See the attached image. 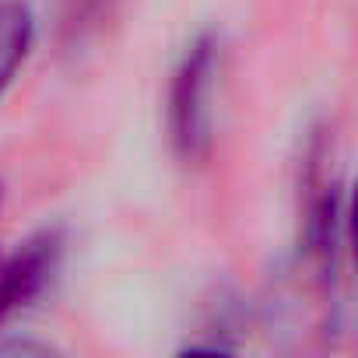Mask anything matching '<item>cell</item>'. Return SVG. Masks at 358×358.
Masks as SVG:
<instances>
[{
    "mask_svg": "<svg viewBox=\"0 0 358 358\" xmlns=\"http://www.w3.org/2000/svg\"><path fill=\"white\" fill-rule=\"evenodd\" d=\"M222 43L201 36L179 60L169 88V141L183 162H204L215 141V85Z\"/></svg>",
    "mask_w": 358,
    "mask_h": 358,
    "instance_id": "6da1fadb",
    "label": "cell"
},
{
    "mask_svg": "<svg viewBox=\"0 0 358 358\" xmlns=\"http://www.w3.org/2000/svg\"><path fill=\"white\" fill-rule=\"evenodd\" d=\"M64 260V236L57 229H43L15 246V253L0 264V330L25 316L43 292L53 285Z\"/></svg>",
    "mask_w": 358,
    "mask_h": 358,
    "instance_id": "7a4b0ae2",
    "label": "cell"
},
{
    "mask_svg": "<svg viewBox=\"0 0 358 358\" xmlns=\"http://www.w3.org/2000/svg\"><path fill=\"white\" fill-rule=\"evenodd\" d=\"M0 204H4V187H0Z\"/></svg>",
    "mask_w": 358,
    "mask_h": 358,
    "instance_id": "277c9868",
    "label": "cell"
},
{
    "mask_svg": "<svg viewBox=\"0 0 358 358\" xmlns=\"http://www.w3.org/2000/svg\"><path fill=\"white\" fill-rule=\"evenodd\" d=\"M36 46V15L25 0H0V95L25 67Z\"/></svg>",
    "mask_w": 358,
    "mask_h": 358,
    "instance_id": "3957f363",
    "label": "cell"
}]
</instances>
